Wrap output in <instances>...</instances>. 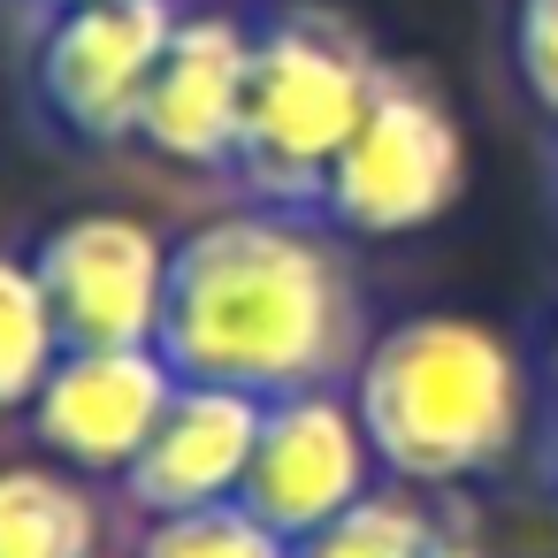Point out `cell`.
<instances>
[{"label":"cell","instance_id":"10","mask_svg":"<svg viewBox=\"0 0 558 558\" xmlns=\"http://www.w3.org/2000/svg\"><path fill=\"white\" fill-rule=\"evenodd\" d=\"M268 398L230 390V383H177L154 444L138 451V466L116 482L123 505L138 520H169V512H199V505H230L245 497L253 474V444H260Z\"/></svg>","mask_w":558,"mask_h":558},{"label":"cell","instance_id":"5","mask_svg":"<svg viewBox=\"0 0 558 558\" xmlns=\"http://www.w3.org/2000/svg\"><path fill=\"white\" fill-rule=\"evenodd\" d=\"M177 0H93V9L47 16L32 47V93L77 146H138L146 93L161 77V54L177 39Z\"/></svg>","mask_w":558,"mask_h":558},{"label":"cell","instance_id":"6","mask_svg":"<svg viewBox=\"0 0 558 558\" xmlns=\"http://www.w3.org/2000/svg\"><path fill=\"white\" fill-rule=\"evenodd\" d=\"M32 268L70 344H161L177 245L154 222L123 207H85L32 245Z\"/></svg>","mask_w":558,"mask_h":558},{"label":"cell","instance_id":"3","mask_svg":"<svg viewBox=\"0 0 558 558\" xmlns=\"http://www.w3.org/2000/svg\"><path fill=\"white\" fill-rule=\"evenodd\" d=\"M375 85H383V54L344 9H329V0L268 9L253 24V93H245V138L230 169L253 192V207L314 215Z\"/></svg>","mask_w":558,"mask_h":558},{"label":"cell","instance_id":"8","mask_svg":"<svg viewBox=\"0 0 558 558\" xmlns=\"http://www.w3.org/2000/svg\"><path fill=\"white\" fill-rule=\"evenodd\" d=\"M383 482L390 474H383V459H375L344 383L268 398V421H260V444H253V474H245V505L283 543H306L314 527H329L337 512H352Z\"/></svg>","mask_w":558,"mask_h":558},{"label":"cell","instance_id":"1","mask_svg":"<svg viewBox=\"0 0 558 558\" xmlns=\"http://www.w3.org/2000/svg\"><path fill=\"white\" fill-rule=\"evenodd\" d=\"M367 337L360 276L322 215L230 207L177 238L161 352L184 383L291 398L352 383Z\"/></svg>","mask_w":558,"mask_h":558},{"label":"cell","instance_id":"15","mask_svg":"<svg viewBox=\"0 0 558 558\" xmlns=\"http://www.w3.org/2000/svg\"><path fill=\"white\" fill-rule=\"evenodd\" d=\"M505 62L520 100L558 131V0H512L505 9Z\"/></svg>","mask_w":558,"mask_h":558},{"label":"cell","instance_id":"13","mask_svg":"<svg viewBox=\"0 0 558 558\" xmlns=\"http://www.w3.org/2000/svg\"><path fill=\"white\" fill-rule=\"evenodd\" d=\"M436 535H444V520L428 512V489L383 482L352 512H337L329 527H314L306 543H291V558H428Z\"/></svg>","mask_w":558,"mask_h":558},{"label":"cell","instance_id":"2","mask_svg":"<svg viewBox=\"0 0 558 558\" xmlns=\"http://www.w3.org/2000/svg\"><path fill=\"white\" fill-rule=\"evenodd\" d=\"M360 428L390 482L459 489L497 474L527 436V360L474 314H398L352 367Z\"/></svg>","mask_w":558,"mask_h":558},{"label":"cell","instance_id":"12","mask_svg":"<svg viewBox=\"0 0 558 558\" xmlns=\"http://www.w3.org/2000/svg\"><path fill=\"white\" fill-rule=\"evenodd\" d=\"M70 352L54 299L32 268V253H0V413H32L54 360Z\"/></svg>","mask_w":558,"mask_h":558},{"label":"cell","instance_id":"18","mask_svg":"<svg viewBox=\"0 0 558 558\" xmlns=\"http://www.w3.org/2000/svg\"><path fill=\"white\" fill-rule=\"evenodd\" d=\"M62 9H93V0H39V16H62Z\"/></svg>","mask_w":558,"mask_h":558},{"label":"cell","instance_id":"11","mask_svg":"<svg viewBox=\"0 0 558 558\" xmlns=\"http://www.w3.org/2000/svg\"><path fill=\"white\" fill-rule=\"evenodd\" d=\"M0 558H108V512L85 474L54 459L0 466Z\"/></svg>","mask_w":558,"mask_h":558},{"label":"cell","instance_id":"14","mask_svg":"<svg viewBox=\"0 0 558 558\" xmlns=\"http://www.w3.org/2000/svg\"><path fill=\"white\" fill-rule=\"evenodd\" d=\"M131 558H291V543L245 505H199V512H169V520H146Z\"/></svg>","mask_w":558,"mask_h":558},{"label":"cell","instance_id":"4","mask_svg":"<svg viewBox=\"0 0 558 558\" xmlns=\"http://www.w3.org/2000/svg\"><path fill=\"white\" fill-rule=\"evenodd\" d=\"M459 192H466V131L451 100L413 62H383V85L360 131L344 138L314 215L337 238H413L444 222Z\"/></svg>","mask_w":558,"mask_h":558},{"label":"cell","instance_id":"9","mask_svg":"<svg viewBox=\"0 0 558 558\" xmlns=\"http://www.w3.org/2000/svg\"><path fill=\"white\" fill-rule=\"evenodd\" d=\"M245 93H253V24L230 9H184L161 77L146 93L138 146L192 177H230L245 138Z\"/></svg>","mask_w":558,"mask_h":558},{"label":"cell","instance_id":"16","mask_svg":"<svg viewBox=\"0 0 558 558\" xmlns=\"http://www.w3.org/2000/svg\"><path fill=\"white\" fill-rule=\"evenodd\" d=\"M428 558H489V550H482V543H474L466 527H444V535L428 543Z\"/></svg>","mask_w":558,"mask_h":558},{"label":"cell","instance_id":"7","mask_svg":"<svg viewBox=\"0 0 558 558\" xmlns=\"http://www.w3.org/2000/svg\"><path fill=\"white\" fill-rule=\"evenodd\" d=\"M177 383L184 375L169 367L161 344H70L24 421H32L39 459L85 482H123L138 451L154 444Z\"/></svg>","mask_w":558,"mask_h":558},{"label":"cell","instance_id":"19","mask_svg":"<svg viewBox=\"0 0 558 558\" xmlns=\"http://www.w3.org/2000/svg\"><path fill=\"white\" fill-rule=\"evenodd\" d=\"M550 482H558V444H550Z\"/></svg>","mask_w":558,"mask_h":558},{"label":"cell","instance_id":"17","mask_svg":"<svg viewBox=\"0 0 558 558\" xmlns=\"http://www.w3.org/2000/svg\"><path fill=\"white\" fill-rule=\"evenodd\" d=\"M543 383H550V398H558V322H550V344H543Z\"/></svg>","mask_w":558,"mask_h":558}]
</instances>
